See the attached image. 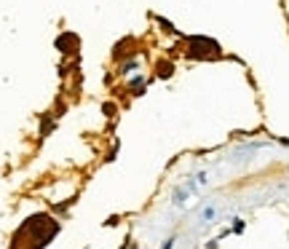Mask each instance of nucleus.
I'll use <instances>...</instances> for the list:
<instances>
[{"label":"nucleus","instance_id":"4","mask_svg":"<svg viewBox=\"0 0 289 249\" xmlns=\"http://www.w3.org/2000/svg\"><path fill=\"white\" fill-rule=\"evenodd\" d=\"M212 217H214V209H212V206H209V209H203V220H206V222H212Z\"/></svg>","mask_w":289,"mask_h":249},{"label":"nucleus","instance_id":"1","mask_svg":"<svg viewBox=\"0 0 289 249\" xmlns=\"http://www.w3.org/2000/svg\"><path fill=\"white\" fill-rule=\"evenodd\" d=\"M129 89L134 91V94H142V89H144V75H137V78H131Z\"/></svg>","mask_w":289,"mask_h":249},{"label":"nucleus","instance_id":"3","mask_svg":"<svg viewBox=\"0 0 289 249\" xmlns=\"http://www.w3.org/2000/svg\"><path fill=\"white\" fill-rule=\"evenodd\" d=\"M158 75H161V78H169V75H172V64H169V62H161V64H158Z\"/></svg>","mask_w":289,"mask_h":249},{"label":"nucleus","instance_id":"5","mask_svg":"<svg viewBox=\"0 0 289 249\" xmlns=\"http://www.w3.org/2000/svg\"><path fill=\"white\" fill-rule=\"evenodd\" d=\"M172 247H174V239H169L166 244H163V249H172Z\"/></svg>","mask_w":289,"mask_h":249},{"label":"nucleus","instance_id":"2","mask_svg":"<svg viewBox=\"0 0 289 249\" xmlns=\"http://www.w3.org/2000/svg\"><path fill=\"white\" fill-rule=\"evenodd\" d=\"M72 43H75V35H62V38L56 41V46H59L62 51H70L67 46H72Z\"/></svg>","mask_w":289,"mask_h":249}]
</instances>
